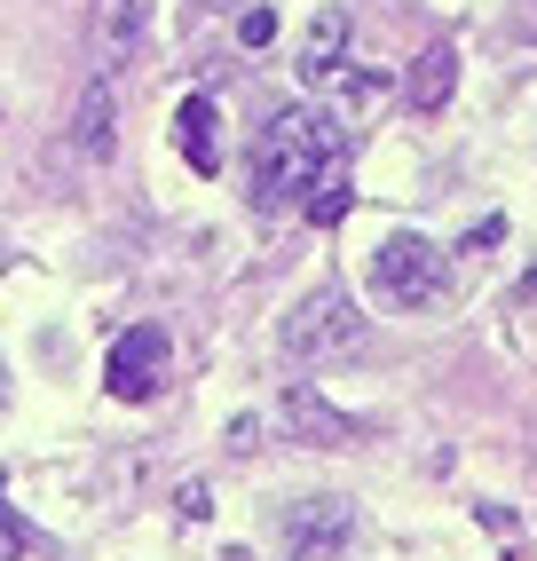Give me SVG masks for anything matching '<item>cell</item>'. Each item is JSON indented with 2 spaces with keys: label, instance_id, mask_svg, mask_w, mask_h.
Masks as SVG:
<instances>
[{
  "label": "cell",
  "instance_id": "30bf717a",
  "mask_svg": "<svg viewBox=\"0 0 537 561\" xmlns=\"http://www.w3.org/2000/svg\"><path fill=\"white\" fill-rule=\"evenodd\" d=\"M135 32H142V9H135V0H95V16H88L95 71H119V64L135 56Z\"/></svg>",
  "mask_w": 537,
  "mask_h": 561
},
{
  "label": "cell",
  "instance_id": "277c9868",
  "mask_svg": "<svg viewBox=\"0 0 537 561\" xmlns=\"http://www.w3.org/2000/svg\"><path fill=\"white\" fill-rule=\"evenodd\" d=\"M174 371V332L167 324H127L119 341L103 348V388L119 403H150Z\"/></svg>",
  "mask_w": 537,
  "mask_h": 561
},
{
  "label": "cell",
  "instance_id": "ac0fdd59",
  "mask_svg": "<svg viewBox=\"0 0 537 561\" xmlns=\"http://www.w3.org/2000/svg\"><path fill=\"white\" fill-rule=\"evenodd\" d=\"M529 293H537V270H529Z\"/></svg>",
  "mask_w": 537,
  "mask_h": 561
},
{
  "label": "cell",
  "instance_id": "7a4b0ae2",
  "mask_svg": "<svg viewBox=\"0 0 537 561\" xmlns=\"http://www.w3.org/2000/svg\"><path fill=\"white\" fill-rule=\"evenodd\" d=\"M277 341H285V356H300V364H332V356L364 348V309H356L340 285H324V293H309V301L285 309Z\"/></svg>",
  "mask_w": 537,
  "mask_h": 561
},
{
  "label": "cell",
  "instance_id": "5bb4252c",
  "mask_svg": "<svg viewBox=\"0 0 537 561\" xmlns=\"http://www.w3.org/2000/svg\"><path fill=\"white\" fill-rule=\"evenodd\" d=\"M300 214H309V221H340V214H349V174H332V182H324V191L300 206Z\"/></svg>",
  "mask_w": 537,
  "mask_h": 561
},
{
  "label": "cell",
  "instance_id": "8992f818",
  "mask_svg": "<svg viewBox=\"0 0 537 561\" xmlns=\"http://www.w3.org/2000/svg\"><path fill=\"white\" fill-rule=\"evenodd\" d=\"M277 420H285L300 443H317V451H356V443H364V420H356V411L324 403L309 380H293V388L277 396Z\"/></svg>",
  "mask_w": 537,
  "mask_h": 561
},
{
  "label": "cell",
  "instance_id": "9a60e30c",
  "mask_svg": "<svg viewBox=\"0 0 537 561\" xmlns=\"http://www.w3.org/2000/svg\"><path fill=\"white\" fill-rule=\"evenodd\" d=\"M214 514V491L206 482H182V522H206Z\"/></svg>",
  "mask_w": 537,
  "mask_h": 561
},
{
  "label": "cell",
  "instance_id": "e0dca14e",
  "mask_svg": "<svg viewBox=\"0 0 537 561\" xmlns=\"http://www.w3.org/2000/svg\"><path fill=\"white\" fill-rule=\"evenodd\" d=\"M0 396H9V364H0Z\"/></svg>",
  "mask_w": 537,
  "mask_h": 561
},
{
  "label": "cell",
  "instance_id": "ba28073f",
  "mask_svg": "<svg viewBox=\"0 0 537 561\" xmlns=\"http://www.w3.org/2000/svg\"><path fill=\"white\" fill-rule=\"evenodd\" d=\"M332 71H349V9H317L309 32H300V80H332Z\"/></svg>",
  "mask_w": 537,
  "mask_h": 561
},
{
  "label": "cell",
  "instance_id": "3957f363",
  "mask_svg": "<svg viewBox=\"0 0 537 561\" xmlns=\"http://www.w3.org/2000/svg\"><path fill=\"white\" fill-rule=\"evenodd\" d=\"M356 499H340V491H317V499H285L277 506V546L285 561H349L356 546Z\"/></svg>",
  "mask_w": 537,
  "mask_h": 561
},
{
  "label": "cell",
  "instance_id": "8fae6325",
  "mask_svg": "<svg viewBox=\"0 0 537 561\" xmlns=\"http://www.w3.org/2000/svg\"><path fill=\"white\" fill-rule=\"evenodd\" d=\"M174 135H182V159L198 167V174H221V142H214V103H206V95H182V111H174Z\"/></svg>",
  "mask_w": 537,
  "mask_h": 561
},
{
  "label": "cell",
  "instance_id": "7c38bea8",
  "mask_svg": "<svg viewBox=\"0 0 537 561\" xmlns=\"http://www.w3.org/2000/svg\"><path fill=\"white\" fill-rule=\"evenodd\" d=\"M324 88L340 95V111H349V119H364V111H372L379 95H388V71H332Z\"/></svg>",
  "mask_w": 537,
  "mask_h": 561
},
{
  "label": "cell",
  "instance_id": "6da1fadb",
  "mask_svg": "<svg viewBox=\"0 0 537 561\" xmlns=\"http://www.w3.org/2000/svg\"><path fill=\"white\" fill-rule=\"evenodd\" d=\"M332 174H349L340 127L324 111H277L253 142V206L261 214H300Z\"/></svg>",
  "mask_w": 537,
  "mask_h": 561
},
{
  "label": "cell",
  "instance_id": "4fadbf2b",
  "mask_svg": "<svg viewBox=\"0 0 537 561\" xmlns=\"http://www.w3.org/2000/svg\"><path fill=\"white\" fill-rule=\"evenodd\" d=\"M32 553V522L16 506H0V561H24Z\"/></svg>",
  "mask_w": 537,
  "mask_h": 561
},
{
  "label": "cell",
  "instance_id": "9c48e42d",
  "mask_svg": "<svg viewBox=\"0 0 537 561\" xmlns=\"http://www.w3.org/2000/svg\"><path fill=\"white\" fill-rule=\"evenodd\" d=\"M450 88H458V48L450 41H435V48H419L411 56V71H403V103L427 119V111H443L450 103Z\"/></svg>",
  "mask_w": 537,
  "mask_h": 561
},
{
  "label": "cell",
  "instance_id": "52a82bcc",
  "mask_svg": "<svg viewBox=\"0 0 537 561\" xmlns=\"http://www.w3.org/2000/svg\"><path fill=\"white\" fill-rule=\"evenodd\" d=\"M111 142H119V95H111V71H88L80 111H71V151H80V159H111Z\"/></svg>",
  "mask_w": 537,
  "mask_h": 561
},
{
  "label": "cell",
  "instance_id": "2e32d148",
  "mask_svg": "<svg viewBox=\"0 0 537 561\" xmlns=\"http://www.w3.org/2000/svg\"><path fill=\"white\" fill-rule=\"evenodd\" d=\"M238 32H245V48H268V32H277V16H268V9H245V24H238Z\"/></svg>",
  "mask_w": 537,
  "mask_h": 561
},
{
  "label": "cell",
  "instance_id": "5b68a950",
  "mask_svg": "<svg viewBox=\"0 0 537 561\" xmlns=\"http://www.w3.org/2000/svg\"><path fill=\"white\" fill-rule=\"evenodd\" d=\"M372 285H379V301H396V309H435L443 301V253L427 238L396 230L372 253Z\"/></svg>",
  "mask_w": 537,
  "mask_h": 561
}]
</instances>
